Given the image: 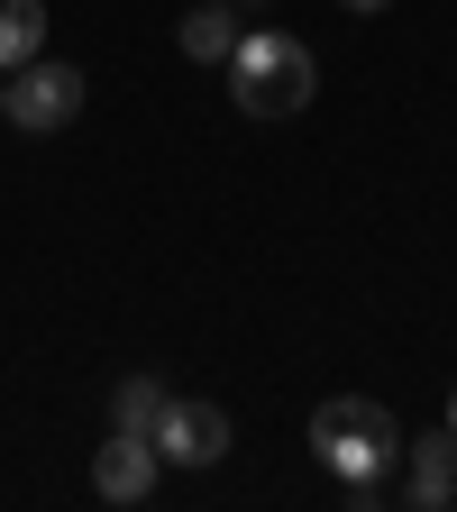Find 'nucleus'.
<instances>
[{
  "label": "nucleus",
  "mask_w": 457,
  "mask_h": 512,
  "mask_svg": "<svg viewBox=\"0 0 457 512\" xmlns=\"http://www.w3.org/2000/svg\"><path fill=\"white\" fill-rule=\"evenodd\" d=\"M311 458L339 476V494H348L357 512H375L384 494H394L403 430H394V412H384V403H366V394H330V403L311 412Z\"/></svg>",
  "instance_id": "nucleus-1"
},
{
  "label": "nucleus",
  "mask_w": 457,
  "mask_h": 512,
  "mask_svg": "<svg viewBox=\"0 0 457 512\" xmlns=\"http://www.w3.org/2000/svg\"><path fill=\"white\" fill-rule=\"evenodd\" d=\"M311 92H320V64H311L302 37H284V28H238V46H229V101L247 119H293Z\"/></svg>",
  "instance_id": "nucleus-2"
},
{
  "label": "nucleus",
  "mask_w": 457,
  "mask_h": 512,
  "mask_svg": "<svg viewBox=\"0 0 457 512\" xmlns=\"http://www.w3.org/2000/svg\"><path fill=\"white\" fill-rule=\"evenodd\" d=\"M74 110H83V74H74V64L28 55L19 74H10V110H0V119H10V128H28V138H55V128L74 119Z\"/></svg>",
  "instance_id": "nucleus-3"
},
{
  "label": "nucleus",
  "mask_w": 457,
  "mask_h": 512,
  "mask_svg": "<svg viewBox=\"0 0 457 512\" xmlns=\"http://www.w3.org/2000/svg\"><path fill=\"white\" fill-rule=\"evenodd\" d=\"M156 458L165 467H220L229 458V412L202 403V394H174L165 421H156Z\"/></svg>",
  "instance_id": "nucleus-4"
},
{
  "label": "nucleus",
  "mask_w": 457,
  "mask_h": 512,
  "mask_svg": "<svg viewBox=\"0 0 457 512\" xmlns=\"http://www.w3.org/2000/svg\"><path fill=\"white\" fill-rule=\"evenodd\" d=\"M156 476H165V458H156L147 430H110V439L92 448V494H101V503H147Z\"/></svg>",
  "instance_id": "nucleus-5"
},
{
  "label": "nucleus",
  "mask_w": 457,
  "mask_h": 512,
  "mask_svg": "<svg viewBox=\"0 0 457 512\" xmlns=\"http://www.w3.org/2000/svg\"><path fill=\"white\" fill-rule=\"evenodd\" d=\"M403 458H412V485H403V503H421V512L457 503V430H430V439H403Z\"/></svg>",
  "instance_id": "nucleus-6"
},
{
  "label": "nucleus",
  "mask_w": 457,
  "mask_h": 512,
  "mask_svg": "<svg viewBox=\"0 0 457 512\" xmlns=\"http://www.w3.org/2000/svg\"><path fill=\"white\" fill-rule=\"evenodd\" d=\"M238 0H202V10H183V28H174V46L192 55V64H229V46H238Z\"/></svg>",
  "instance_id": "nucleus-7"
},
{
  "label": "nucleus",
  "mask_w": 457,
  "mask_h": 512,
  "mask_svg": "<svg viewBox=\"0 0 457 512\" xmlns=\"http://www.w3.org/2000/svg\"><path fill=\"white\" fill-rule=\"evenodd\" d=\"M165 403H174L165 375H119V384H110V430H147V439H156Z\"/></svg>",
  "instance_id": "nucleus-8"
},
{
  "label": "nucleus",
  "mask_w": 457,
  "mask_h": 512,
  "mask_svg": "<svg viewBox=\"0 0 457 512\" xmlns=\"http://www.w3.org/2000/svg\"><path fill=\"white\" fill-rule=\"evenodd\" d=\"M46 55V0H0V74Z\"/></svg>",
  "instance_id": "nucleus-9"
},
{
  "label": "nucleus",
  "mask_w": 457,
  "mask_h": 512,
  "mask_svg": "<svg viewBox=\"0 0 457 512\" xmlns=\"http://www.w3.org/2000/svg\"><path fill=\"white\" fill-rule=\"evenodd\" d=\"M339 10H348V19H384V10H394V0H339Z\"/></svg>",
  "instance_id": "nucleus-10"
},
{
  "label": "nucleus",
  "mask_w": 457,
  "mask_h": 512,
  "mask_svg": "<svg viewBox=\"0 0 457 512\" xmlns=\"http://www.w3.org/2000/svg\"><path fill=\"white\" fill-rule=\"evenodd\" d=\"M238 10H275V0H238Z\"/></svg>",
  "instance_id": "nucleus-11"
},
{
  "label": "nucleus",
  "mask_w": 457,
  "mask_h": 512,
  "mask_svg": "<svg viewBox=\"0 0 457 512\" xmlns=\"http://www.w3.org/2000/svg\"><path fill=\"white\" fill-rule=\"evenodd\" d=\"M0 110H10V74H0Z\"/></svg>",
  "instance_id": "nucleus-12"
},
{
  "label": "nucleus",
  "mask_w": 457,
  "mask_h": 512,
  "mask_svg": "<svg viewBox=\"0 0 457 512\" xmlns=\"http://www.w3.org/2000/svg\"><path fill=\"white\" fill-rule=\"evenodd\" d=\"M448 430H457V394H448Z\"/></svg>",
  "instance_id": "nucleus-13"
}]
</instances>
